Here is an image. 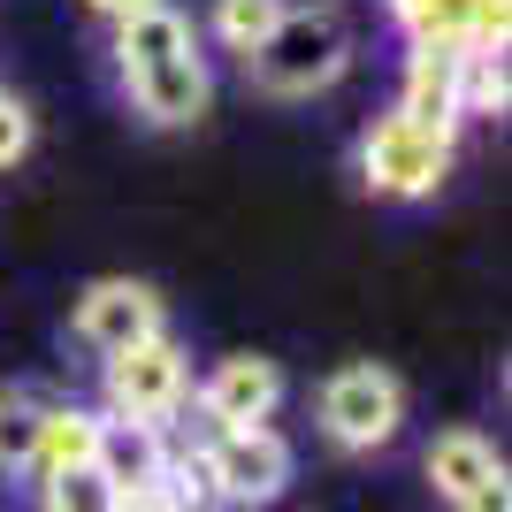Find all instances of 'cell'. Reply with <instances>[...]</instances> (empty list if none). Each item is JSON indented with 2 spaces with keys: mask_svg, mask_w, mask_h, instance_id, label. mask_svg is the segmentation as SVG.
I'll return each instance as SVG.
<instances>
[{
  "mask_svg": "<svg viewBox=\"0 0 512 512\" xmlns=\"http://www.w3.org/2000/svg\"><path fill=\"white\" fill-rule=\"evenodd\" d=\"M39 512H123V505H115V490L92 467H69V474L39 482Z\"/></svg>",
  "mask_w": 512,
  "mask_h": 512,
  "instance_id": "obj_17",
  "label": "cell"
},
{
  "mask_svg": "<svg viewBox=\"0 0 512 512\" xmlns=\"http://www.w3.org/2000/svg\"><path fill=\"white\" fill-rule=\"evenodd\" d=\"M490 474H505V459H497V444L482 436V428H444L436 444H428V482L459 505L467 490H482Z\"/></svg>",
  "mask_w": 512,
  "mask_h": 512,
  "instance_id": "obj_12",
  "label": "cell"
},
{
  "mask_svg": "<svg viewBox=\"0 0 512 512\" xmlns=\"http://www.w3.org/2000/svg\"><path fill=\"white\" fill-rule=\"evenodd\" d=\"M451 512H512V482H505V474H490L482 490H467V497H459Z\"/></svg>",
  "mask_w": 512,
  "mask_h": 512,
  "instance_id": "obj_20",
  "label": "cell"
},
{
  "mask_svg": "<svg viewBox=\"0 0 512 512\" xmlns=\"http://www.w3.org/2000/svg\"><path fill=\"white\" fill-rule=\"evenodd\" d=\"M199 459H207V490L214 505L260 512L291 490V444L268 421L253 428H199Z\"/></svg>",
  "mask_w": 512,
  "mask_h": 512,
  "instance_id": "obj_6",
  "label": "cell"
},
{
  "mask_svg": "<svg viewBox=\"0 0 512 512\" xmlns=\"http://www.w3.org/2000/svg\"><path fill=\"white\" fill-rule=\"evenodd\" d=\"M314 413H321V436L337 451H383V444H398V428H406V383L375 360H352L321 383Z\"/></svg>",
  "mask_w": 512,
  "mask_h": 512,
  "instance_id": "obj_5",
  "label": "cell"
},
{
  "mask_svg": "<svg viewBox=\"0 0 512 512\" xmlns=\"http://www.w3.org/2000/svg\"><path fill=\"white\" fill-rule=\"evenodd\" d=\"M184 406H192V360H184V344H176L169 329L107 352V367H100V413L107 421L169 428Z\"/></svg>",
  "mask_w": 512,
  "mask_h": 512,
  "instance_id": "obj_3",
  "label": "cell"
},
{
  "mask_svg": "<svg viewBox=\"0 0 512 512\" xmlns=\"http://www.w3.org/2000/svg\"><path fill=\"white\" fill-rule=\"evenodd\" d=\"M505 46H467L459 54V107H467V123L474 115H505Z\"/></svg>",
  "mask_w": 512,
  "mask_h": 512,
  "instance_id": "obj_15",
  "label": "cell"
},
{
  "mask_svg": "<svg viewBox=\"0 0 512 512\" xmlns=\"http://www.w3.org/2000/svg\"><path fill=\"white\" fill-rule=\"evenodd\" d=\"M276 16H283V0H214V8H207V31H214V46H222V54H237V62H245V54L276 31Z\"/></svg>",
  "mask_w": 512,
  "mask_h": 512,
  "instance_id": "obj_14",
  "label": "cell"
},
{
  "mask_svg": "<svg viewBox=\"0 0 512 512\" xmlns=\"http://www.w3.org/2000/svg\"><path fill=\"white\" fill-rule=\"evenodd\" d=\"M92 474L115 490V505H123V497H161V474H169V428L107 421L100 451H92Z\"/></svg>",
  "mask_w": 512,
  "mask_h": 512,
  "instance_id": "obj_10",
  "label": "cell"
},
{
  "mask_svg": "<svg viewBox=\"0 0 512 512\" xmlns=\"http://www.w3.org/2000/svg\"><path fill=\"white\" fill-rule=\"evenodd\" d=\"M459 54L467 46H413L406 54V77H398V115L436 138H459L467 107H459Z\"/></svg>",
  "mask_w": 512,
  "mask_h": 512,
  "instance_id": "obj_9",
  "label": "cell"
},
{
  "mask_svg": "<svg viewBox=\"0 0 512 512\" xmlns=\"http://www.w3.org/2000/svg\"><path fill=\"white\" fill-rule=\"evenodd\" d=\"M406 46H474V0H390Z\"/></svg>",
  "mask_w": 512,
  "mask_h": 512,
  "instance_id": "obj_13",
  "label": "cell"
},
{
  "mask_svg": "<svg viewBox=\"0 0 512 512\" xmlns=\"http://www.w3.org/2000/svg\"><path fill=\"white\" fill-rule=\"evenodd\" d=\"M153 329H169V321H161V291L138 283V276L85 283V299H77V314H69V337L92 344L100 360H107V352H123V344H138V337H153Z\"/></svg>",
  "mask_w": 512,
  "mask_h": 512,
  "instance_id": "obj_8",
  "label": "cell"
},
{
  "mask_svg": "<svg viewBox=\"0 0 512 512\" xmlns=\"http://www.w3.org/2000/svg\"><path fill=\"white\" fill-rule=\"evenodd\" d=\"M451 146H459V138H436V130L406 123V115L390 107V115H375V123L360 130L352 161H360V184L375 199H436V184L451 176Z\"/></svg>",
  "mask_w": 512,
  "mask_h": 512,
  "instance_id": "obj_4",
  "label": "cell"
},
{
  "mask_svg": "<svg viewBox=\"0 0 512 512\" xmlns=\"http://www.w3.org/2000/svg\"><path fill=\"white\" fill-rule=\"evenodd\" d=\"M192 406H199V428L276 421V406H283V367L260 360V352H230V360H214L207 375L192 383Z\"/></svg>",
  "mask_w": 512,
  "mask_h": 512,
  "instance_id": "obj_7",
  "label": "cell"
},
{
  "mask_svg": "<svg viewBox=\"0 0 512 512\" xmlns=\"http://www.w3.org/2000/svg\"><path fill=\"white\" fill-rule=\"evenodd\" d=\"M100 428H107V413H100V406H77V398H46V406H39V451H31V482H46V474H69V467H92V451H100Z\"/></svg>",
  "mask_w": 512,
  "mask_h": 512,
  "instance_id": "obj_11",
  "label": "cell"
},
{
  "mask_svg": "<svg viewBox=\"0 0 512 512\" xmlns=\"http://www.w3.org/2000/svg\"><path fill=\"white\" fill-rule=\"evenodd\" d=\"M85 8H92V16H107V23H123L130 8H146V0H85Z\"/></svg>",
  "mask_w": 512,
  "mask_h": 512,
  "instance_id": "obj_21",
  "label": "cell"
},
{
  "mask_svg": "<svg viewBox=\"0 0 512 512\" xmlns=\"http://www.w3.org/2000/svg\"><path fill=\"white\" fill-rule=\"evenodd\" d=\"M184 512H230V505H184Z\"/></svg>",
  "mask_w": 512,
  "mask_h": 512,
  "instance_id": "obj_22",
  "label": "cell"
},
{
  "mask_svg": "<svg viewBox=\"0 0 512 512\" xmlns=\"http://www.w3.org/2000/svg\"><path fill=\"white\" fill-rule=\"evenodd\" d=\"M352 69V23L329 0H283L276 31L245 54V85L268 100H314Z\"/></svg>",
  "mask_w": 512,
  "mask_h": 512,
  "instance_id": "obj_2",
  "label": "cell"
},
{
  "mask_svg": "<svg viewBox=\"0 0 512 512\" xmlns=\"http://www.w3.org/2000/svg\"><path fill=\"white\" fill-rule=\"evenodd\" d=\"M39 406L31 390H0V474H31V451H39Z\"/></svg>",
  "mask_w": 512,
  "mask_h": 512,
  "instance_id": "obj_16",
  "label": "cell"
},
{
  "mask_svg": "<svg viewBox=\"0 0 512 512\" xmlns=\"http://www.w3.org/2000/svg\"><path fill=\"white\" fill-rule=\"evenodd\" d=\"M115 77H123L130 107L146 115L153 130H184L207 115L214 100V77H207V54L192 39V16L169 8V0H146L115 23Z\"/></svg>",
  "mask_w": 512,
  "mask_h": 512,
  "instance_id": "obj_1",
  "label": "cell"
},
{
  "mask_svg": "<svg viewBox=\"0 0 512 512\" xmlns=\"http://www.w3.org/2000/svg\"><path fill=\"white\" fill-rule=\"evenodd\" d=\"M23 153H31V107L0 85V169H16Z\"/></svg>",
  "mask_w": 512,
  "mask_h": 512,
  "instance_id": "obj_18",
  "label": "cell"
},
{
  "mask_svg": "<svg viewBox=\"0 0 512 512\" xmlns=\"http://www.w3.org/2000/svg\"><path fill=\"white\" fill-rule=\"evenodd\" d=\"M512 0H474V46H505Z\"/></svg>",
  "mask_w": 512,
  "mask_h": 512,
  "instance_id": "obj_19",
  "label": "cell"
}]
</instances>
